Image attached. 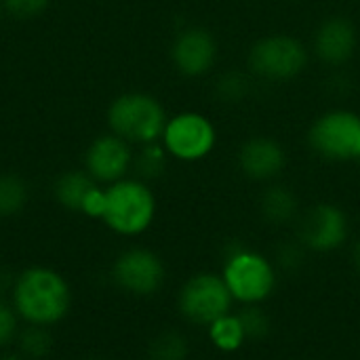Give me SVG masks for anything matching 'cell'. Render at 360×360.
<instances>
[{
  "instance_id": "obj_5",
  "label": "cell",
  "mask_w": 360,
  "mask_h": 360,
  "mask_svg": "<svg viewBox=\"0 0 360 360\" xmlns=\"http://www.w3.org/2000/svg\"><path fill=\"white\" fill-rule=\"evenodd\" d=\"M108 118L112 131L118 137L137 143L156 141L167 127V114L162 105L143 93H129L118 97L112 103Z\"/></svg>"
},
{
  "instance_id": "obj_9",
  "label": "cell",
  "mask_w": 360,
  "mask_h": 360,
  "mask_svg": "<svg viewBox=\"0 0 360 360\" xmlns=\"http://www.w3.org/2000/svg\"><path fill=\"white\" fill-rule=\"evenodd\" d=\"M348 215L333 202H319L297 219V240L308 249V253H335L348 243Z\"/></svg>"
},
{
  "instance_id": "obj_30",
  "label": "cell",
  "mask_w": 360,
  "mask_h": 360,
  "mask_svg": "<svg viewBox=\"0 0 360 360\" xmlns=\"http://www.w3.org/2000/svg\"><path fill=\"white\" fill-rule=\"evenodd\" d=\"M356 162H360V156H359V160H356Z\"/></svg>"
},
{
  "instance_id": "obj_23",
  "label": "cell",
  "mask_w": 360,
  "mask_h": 360,
  "mask_svg": "<svg viewBox=\"0 0 360 360\" xmlns=\"http://www.w3.org/2000/svg\"><path fill=\"white\" fill-rule=\"evenodd\" d=\"M21 331V319L17 316L11 300L0 293V352L8 350Z\"/></svg>"
},
{
  "instance_id": "obj_11",
  "label": "cell",
  "mask_w": 360,
  "mask_h": 360,
  "mask_svg": "<svg viewBox=\"0 0 360 360\" xmlns=\"http://www.w3.org/2000/svg\"><path fill=\"white\" fill-rule=\"evenodd\" d=\"M175 68L186 76H205L217 61V42L205 27L184 30L171 49Z\"/></svg>"
},
{
  "instance_id": "obj_16",
  "label": "cell",
  "mask_w": 360,
  "mask_h": 360,
  "mask_svg": "<svg viewBox=\"0 0 360 360\" xmlns=\"http://www.w3.org/2000/svg\"><path fill=\"white\" fill-rule=\"evenodd\" d=\"M205 329H207V340H209L211 348L221 354H236L249 344L247 333L240 323V316L234 310L219 316Z\"/></svg>"
},
{
  "instance_id": "obj_27",
  "label": "cell",
  "mask_w": 360,
  "mask_h": 360,
  "mask_svg": "<svg viewBox=\"0 0 360 360\" xmlns=\"http://www.w3.org/2000/svg\"><path fill=\"white\" fill-rule=\"evenodd\" d=\"M352 264H354L356 272L360 274V238L354 243V247H352Z\"/></svg>"
},
{
  "instance_id": "obj_29",
  "label": "cell",
  "mask_w": 360,
  "mask_h": 360,
  "mask_svg": "<svg viewBox=\"0 0 360 360\" xmlns=\"http://www.w3.org/2000/svg\"><path fill=\"white\" fill-rule=\"evenodd\" d=\"M86 360H101V359H86Z\"/></svg>"
},
{
  "instance_id": "obj_14",
  "label": "cell",
  "mask_w": 360,
  "mask_h": 360,
  "mask_svg": "<svg viewBox=\"0 0 360 360\" xmlns=\"http://www.w3.org/2000/svg\"><path fill=\"white\" fill-rule=\"evenodd\" d=\"M86 167L95 181L116 184L131 167V150L122 137H99L86 152Z\"/></svg>"
},
{
  "instance_id": "obj_3",
  "label": "cell",
  "mask_w": 360,
  "mask_h": 360,
  "mask_svg": "<svg viewBox=\"0 0 360 360\" xmlns=\"http://www.w3.org/2000/svg\"><path fill=\"white\" fill-rule=\"evenodd\" d=\"M156 217L154 192L137 179H120L105 190L101 221L118 236H141Z\"/></svg>"
},
{
  "instance_id": "obj_22",
  "label": "cell",
  "mask_w": 360,
  "mask_h": 360,
  "mask_svg": "<svg viewBox=\"0 0 360 360\" xmlns=\"http://www.w3.org/2000/svg\"><path fill=\"white\" fill-rule=\"evenodd\" d=\"M249 342H262L272 333V319L264 306H240L236 310Z\"/></svg>"
},
{
  "instance_id": "obj_1",
  "label": "cell",
  "mask_w": 360,
  "mask_h": 360,
  "mask_svg": "<svg viewBox=\"0 0 360 360\" xmlns=\"http://www.w3.org/2000/svg\"><path fill=\"white\" fill-rule=\"evenodd\" d=\"M8 300L23 325L55 327L72 310V287L68 278L49 266H30L15 274Z\"/></svg>"
},
{
  "instance_id": "obj_8",
  "label": "cell",
  "mask_w": 360,
  "mask_h": 360,
  "mask_svg": "<svg viewBox=\"0 0 360 360\" xmlns=\"http://www.w3.org/2000/svg\"><path fill=\"white\" fill-rule=\"evenodd\" d=\"M308 65V49L293 36L272 34L259 38L249 51V68L264 80L297 78Z\"/></svg>"
},
{
  "instance_id": "obj_6",
  "label": "cell",
  "mask_w": 360,
  "mask_h": 360,
  "mask_svg": "<svg viewBox=\"0 0 360 360\" xmlns=\"http://www.w3.org/2000/svg\"><path fill=\"white\" fill-rule=\"evenodd\" d=\"M310 148L333 162L359 160L360 114L352 110H331L319 116L308 131Z\"/></svg>"
},
{
  "instance_id": "obj_17",
  "label": "cell",
  "mask_w": 360,
  "mask_h": 360,
  "mask_svg": "<svg viewBox=\"0 0 360 360\" xmlns=\"http://www.w3.org/2000/svg\"><path fill=\"white\" fill-rule=\"evenodd\" d=\"M192 354L188 338L177 329H162L158 331L146 350L148 360H188Z\"/></svg>"
},
{
  "instance_id": "obj_24",
  "label": "cell",
  "mask_w": 360,
  "mask_h": 360,
  "mask_svg": "<svg viewBox=\"0 0 360 360\" xmlns=\"http://www.w3.org/2000/svg\"><path fill=\"white\" fill-rule=\"evenodd\" d=\"M249 93V78L240 72H226L217 80V97L226 103H236L243 101Z\"/></svg>"
},
{
  "instance_id": "obj_25",
  "label": "cell",
  "mask_w": 360,
  "mask_h": 360,
  "mask_svg": "<svg viewBox=\"0 0 360 360\" xmlns=\"http://www.w3.org/2000/svg\"><path fill=\"white\" fill-rule=\"evenodd\" d=\"M165 165H167V158H165V150L158 148V146H150L141 152V156L137 158V169L143 177L152 179V177H158L162 171H165Z\"/></svg>"
},
{
  "instance_id": "obj_21",
  "label": "cell",
  "mask_w": 360,
  "mask_h": 360,
  "mask_svg": "<svg viewBox=\"0 0 360 360\" xmlns=\"http://www.w3.org/2000/svg\"><path fill=\"white\" fill-rule=\"evenodd\" d=\"M27 202V188L17 175H0V217L17 215Z\"/></svg>"
},
{
  "instance_id": "obj_13",
  "label": "cell",
  "mask_w": 360,
  "mask_h": 360,
  "mask_svg": "<svg viewBox=\"0 0 360 360\" xmlns=\"http://www.w3.org/2000/svg\"><path fill=\"white\" fill-rule=\"evenodd\" d=\"M359 44L356 27L344 17L325 19L314 34V53L323 63L342 65L346 63Z\"/></svg>"
},
{
  "instance_id": "obj_18",
  "label": "cell",
  "mask_w": 360,
  "mask_h": 360,
  "mask_svg": "<svg viewBox=\"0 0 360 360\" xmlns=\"http://www.w3.org/2000/svg\"><path fill=\"white\" fill-rule=\"evenodd\" d=\"M95 188V181L84 173H65L55 184V198L70 211H80L84 207L86 196Z\"/></svg>"
},
{
  "instance_id": "obj_7",
  "label": "cell",
  "mask_w": 360,
  "mask_h": 360,
  "mask_svg": "<svg viewBox=\"0 0 360 360\" xmlns=\"http://www.w3.org/2000/svg\"><path fill=\"white\" fill-rule=\"evenodd\" d=\"M110 278L127 295L154 297L167 283V266L156 251L148 247H129L116 255Z\"/></svg>"
},
{
  "instance_id": "obj_12",
  "label": "cell",
  "mask_w": 360,
  "mask_h": 360,
  "mask_svg": "<svg viewBox=\"0 0 360 360\" xmlns=\"http://www.w3.org/2000/svg\"><path fill=\"white\" fill-rule=\"evenodd\" d=\"M287 165L285 148L270 137H251L238 150V169L251 181H272Z\"/></svg>"
},
{
  "instance_id": "obj_2",
  "label": "cell",
  "mask_w": 360,
  "mask_h": 360,
  "mask_svg": "<svg viewBox=\"0 0 360 360\" xmlns=\"http://www.w3.org/2000/svg\"><path fill=\"white\" fill-rule=\"evenodd\" d=\"M219 274L238 306H264L270 302L281 276L270 255L247 245H234L226 251Z\"/></svg>"
},
{
  "instance_id": "obj_4",
  "label": "cell",
  "mask_w": 360,
  "mask_h": 360,
  "mask_svg": "<svg viewBox=\"0 0 360 360\" xmlns=\"http://www.w3.org/2000/svg\"><path fill=\"white\" fill-rule=\"evenodd\" d=\"M232 308L234 300L219 272L200 270L188 276L177 291V312L194 327H207Z\"/></svg>"
},
{
  "instance_id": "obj_15",
  "label": "cell",
  "mask_w": 360,
  "mask_h": 360,
  "mask_svg": "<svg viewBox=\"0 0 360 360\" xmlns=\"http://www.w3.org/2000/svg\"><path fill=\"white\" fill-rule=\"evenodd\" d=\"M259 215L274 228L291 226L300 219V200L291 188L270 184L259 196Z\"/></svg>"
},
{
  "instance_id": "obj_28",
  "label": "cell",
  "mask_w": 360,
  "mask_h": 360,
  "mask_svg": "<svg viewBox=\"0 0 360 360\" xmlns=\"http://www.w3.org/2000/svg\"><path fill=\"white\" fill-rule=\"evenodd\" d=\"M0 360H27V359H25L23 354H19V352H6V350H4V352L0 354Z\"/></svg>"
},
{
  "instance_id": "obj_20",
  "label": "cell",
  "mask_w": 360,
  "mask_h": 360,
  "mask_svg": "<svg viewBox=\"0 0 360 360\" xmlns=\"http://www.w3.org/2000/svg\"><path fill=\"white\" fill-rule=\"evenodd\" d=\"M308 249L295 238H289V240H281L276 247H274V253H272V262L274 266L278 268V272H285V274H295L300 272L306 262H308Z\"/></svg>"
},
{
  "instance_id": "obj_10",
  "label": "cell",
  "mask_w": 360,
  "mask_h": 360,
  "mask_svg": "<svg viewBox=\"0 0 360 360\" xmlns=\"http://www.w3.org/2000/svg\"><path fill=\"white\" fill-rule=\"evenodd\" d=\"M165 150L184 162H198L207 158L217 143L215 124L198 112H181L167 120L162 131Z\"/></svg>"
},
{
  "instance_id": "obj_19",
  "label": "cell",
  "mask_w": 360,
  "mask_h": 360,
  "mask_svg": "<svg viewBox=\"0 0 360 360\" xmlns=\"http://www.w3.org/2000/svg\"><path fill=\"white\" fill-rule=\"evenodd\" d=\"M15 346H17V352L23 354L27 360H42L44 356H49V352L53 350V335H51V329L25 325V327L19 331Z\"/></svg>"
},
{
  "instance_id": "obj_26",
  "label": "cell",
  "mask_w": 360,
  "mask_h": 360,
  "mask_svg": "<svg viewBox=\"0 0 360 360\" xmlns=\"http://www.w3.org/2000/svg\"><path fill=\"white\" fill-rule=\"evenodd\" d=\"M8 11L19 15V17H32L36 13H40L49 0H4Z\"/></svg>"
}]
</instances>
